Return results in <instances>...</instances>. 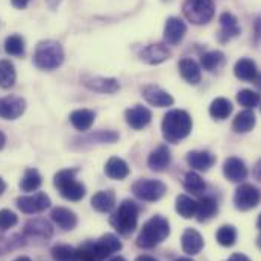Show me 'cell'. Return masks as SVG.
I'll use <instances>...</instances> for the list:
<instances>
[{
	"label": "cell",
	"instance_id": "cell-1",
	"mask_svg": "<svg viewBox=\"0 0 261 261\" xmlns=\"http://www.w3.org/2000/svg\"><path fill=\"white\" fill-rule=\"evenodd\" d=\"M193 122L187 111L184 110H172L169 111L161 123L163 137L169 143H178L187 138L192 132Z\"/></svg>",
	"mask_w": 261,
	"mask_h": 261
},
{
	"label": "cell",
	"instance_id": "cell-2",
	"mask_svg": "<svg viewBox=\"0 0 261 261\" xmlns=\"http://www.w3.org/2000/svg\"><path fill=\"white\" fill-rule=\"evenodd\" d=\"M170 236V223L163 216H153L150 217L140 231L137 237V246L141 249H152L163 243Z\"/></svg>",
	"mask_w": 261,
	"mask_h": 261
},
{
	"label": "cell",
	"instance_id": "cell-3",
	"mask_svg": "<svg viewBox=\"0 0 261 261\" xmlns=\"http://www.w3.org/2000/svg\"><path fill=\"white\" fill-rule=\"evenodd\" d=\"M34 63L40 70H55L64 63V49L58 41L54 40H44L38 43L35 54H34Z\"/></svg>",
	"mask_w": 261,
	"mask_h": 261
},
{
	"label": "cell",
	"instance_id": "cell-4",
	"mask_svg": "<svg viewBox=\"0 0 261 261\" xmlns=\"http://www.w3.org/2000/svg\"><path fill=\"white\" fill-rule=\"evenodd\" d=\"M111 226L122 236H129L138 223V205L134 200H123L110 219Z\"/></svg>",
	"mask_w": 261,
	"mask_h": 261
},
{
	"label": "cell",
	"instance_id": "cell-5",
	"mask_svg": "<svg viewBox=\"0 0 261 261\" xmlns=\"http://www.w3.org/2000/svg\"><path fill=\"white\" fill-rule=\"evenodd\" d=\"M77 172H79L77 169H64L60 170L54 178V184L60 190L61 196L71 202H79L87 193L85 186L76 181Z\"/></svg>",
	"mask_w": 261,
	"mask_h": 261
},
{
	"label": "cell",
	"instance_id": "cell-6",
	"mask_svg": "<svg viewBox=\"0 0 261 261\" xmlns=\"http://www.w3.org/2000/svg\"><path fill=\"white\" fill-rule=\"evenodd\" d=\"M214 2L213 0H186L182 5V12L189 21L193 24H206L214 17Z\"/></svg>",
	"mask_w": 261,
	"mask_h": 261
},
{
	"label": "cell",
	"instance_id": "cell-7",
	"mask_svg": "<svg viewBox=\"0 0 261 261\" xmlns=\"http://www.w3.org/2000/svg\"><path fill=\"white\" fill-rule=\"evenodd\" d=\"M132 192L141 200L155 202L166 195L167 189L161 181H156V179H138L137 182H134Z\"/></svg>",
	"mask_w": 261,
	"mask_h": 261
},
{
	"label": "cell",
	"instance_id": "cell-8",
	"mask_svg": "<svg viewBox=\"0 0 261 261\" xmlns=\"http://www.w3.org/2000/svg\"><path fill=\"white\" fill-rule=\"evenodd\" d=\"M261 200V193L252 184H242L234 193V205L240 211H249L255 208Z\"/></svg>",
	"mask_w": 261,
	"mask_h": 261
},
{
	"label": "cell",
	"instance_id": "cell-9",
	"mask_svg": "<svg viewBox=\"0 0 261 261\" xmlns=\"http://www.w3.org/2000/svg\"><path fill=\"white\" fill-rule=\"evenodd\" d=\"M17 206L24 214H37L50 206V197L41 192L32 196H20L17 197Z\"/></svg>",
	"mask_w": 261,
	"mask_h": 261
},
{
	"label": "cell",
	"instance_id": "cell-10",
	"mask_svg": "<svg viewBox=\"0 0 261 261\" xmlns=\"http://www.w3.org/2000/svg\"><path fill=\"white\" fill-rule=\"evenodd\" d=\"M26 110V100L18 96H6L0 99V117L5 120L18 119Z\"/></svg>",
	"mask_w": 261,
	"mask_h": 261
},
{
	"label": "cell",
	"instance_id": "cell-11",
	"mask_svg": "<svg viewBox=\"0 0 261 261\" xmlns=\"http://www.w3.org/2000/svg\"><path fill=\"white\" fill-rule=\"evenodd\" d=\"M52 234H54V228L44 219L29 220L24 225V231H23V236L24 237L34 239V240H41V242H47L52 237Z\"/></svg>",
	"mask_w": 261,
	"mask_h": 261
},
{
	"label": "cell",
	"instance_id": "cell-12",
	"mask_svg": "<svg viewBox=\"0 0 261 261\" xmlns=\"http://www.w3.org/2000/svg\"><path fill=\"white\" fill-rule=\"evenodd\" d=\"M141 93H143V97L146 99V102L150 103L152 107L166 108V107H172L173 105V97L167 91H164L161 87H158V85H153V84L146 85L141 90Z\"/></svg>",
	"mask_w": 261,
	"mask_h": 261
},
{
	"label": "cell",
	"instance_id": "cell-13",
	"mask_svg": "<svg viewBox=\"0 0 261 261\" xmlns=\"http://www.w3.org/2000/svg\"><path fill=\"white\" fill-rule=\"evenodd\" d=\"M223 175L231 182H242L248 178V167L240 158L229 156L223 163Z\"/></svg>",
	"mask_w": 261,
	"mask_h": 261
},
{
	"label": "cell",
	"instance_id": "cell-14",
	"mask_svg": "<svg viewBox=\"0 0 261 261\" xmlns=\"http://www.w3.org/2000/svg\"><path fill=\"white\" fill-rule=\"evenodd\" d=\"M187 34L186 23L178 17H169L164 24V40L169 44H179Z\"/></svg>",
	"mask_w": 261,
	"mask_h": 261
},
{
	"label": "cell",
	"instance_id": "cell-15",
	"mask_svg": "<svg viewBox=\"0 0 261 261\" xmlns=\"http://www.w3.org/2000/svg\"><path fill=\"white\" fill-rule=\"evenodd\" d=\"M170 50L167 49V46L161 44V43H156V44H149L146 46L141 54H140V58L150 65H158L164 61H167L170 58Z\"/></svg>",
	"mask_w": 261,
	"mask_h": 261
},
{
	"label": "cell",
	"instance_id": "cell-16",
	"mask_svg": "<svg viewBox=\"0 0 261 261\" xmlns=\"http://www.w3.org/2000/svg\"><path fill=\"white\" fill-rule=\"evenodd\" d=\"M110 257L99 242H85L76 249V261H103Z\"/></svg>",
	"mask_w": 261,
	"mask_h": 261
},
{
	"label": "cell",
	"instance_id": "cell-17",
	"mask_svg": "<svg viewBox=\"0 0 261 261\" xmlns=\"http://www.w3.org/2000/svg\"><path fill=\"white\" fill-rule=\"evenodd\" d=\"M125 117H126V122L130 128L134 129H143L146 128L150 120H152V113L146 108V107H141V105H135L134 108H129L126 113H125Z\"/></svg>",
	"mask_w": 261,
	"mask_h": 261
},
{
	"label": "cell",
	"instance_id": "cell-18",
	"mask_svg": "<svg viewBox=\"0 0 261 261\" xmlns=\"http://www.w3.org/2000/svg\"><path fill=\"white\" fill-rule=\"evenodd\" d=\"M187 163L195 170L206 172L216 164V155L208 150H193L187 153Z\"/></svg>",
	"mask_w": 261,
	"mask_h": 261
},
{
	"label": "cell",
	"instance_id": "cell-19",
	"mask_svg": "<svg viewBox=\"0 0 261 261\" xmlns=\"http://www.w3.org/2000/svg\"><path fill=\"white\" fill-rule=\"evenodd\" d=\"M170 160H172V156H170L169 147L166 144H161L155 150L150 152V155L147 158V166L153 172H164L169 167Z\"/></svg>",
	"mask_w": 261,
	"mask_h": 261
},
{
	"label": "cell",
	"instance_id": "cell-20",
	"mask_svg": "<svg viewBox=\"0 0 261 261\" xmlns=\"http://www.w3.org/2000/svg\"><path fill=\"white\" fill-rule=\"evenodd\" d=\"M220 21V26H222V31L219 34V38L222 43L225 41H229L231 38L240 35V26H239V20L234 14L231 12H223L219 18Z\"/></svg>",
	"mask_w": 261,
	"mask_h": 261
},
{
	"label": "cell",
	"instance_id": "cell-21",
	"mask_svg": "<svg viewBox=\"0 0 261 261\" xmlns=\"http://www.w3.org/2000/svg\"><path fill=\"white\" fill-rule=\"evenodd\" d=\"M84 85L87 88L93 90V91H97V93H116L120 88L117 79H114V77H100V76L84 79Z\"/></svg>",
	"mask_w": 261,
	"mask_h": 261
},
{
	"label": "cell",
	"instance_id": "cell-22",
	"mask_svg": "<svg viewBox=\"0 0 261 261\" xmlns=\"http://www.w3.org/2000/svg\"><path fill=\"white\" fill-rule=\"evenodd\" d=\"M52 216V220L58 225V228H61L63 231H71L76 228L77 225V217L76 214L68 210V208H64V206H57L52 210L50 213Z\"/></svg>",
	"mask_w": 261,
	"mask_h": 261
},
{
	"label": "cell",
	"instance_id": "cell-23",
	"mask_svg": "<svg viewBox=\"0 0 261 261\" xmlns=\"http://www.w3.org/2000/svg\"><path fill=\"white\" fill-rule=\"evenodd\" d=\"M181 243H182V251L187 255H196L203 248V239H202V236L196 229H192V228H189V229L184 231L182 239H181Z\"/></svg>",
	"mask_w": 261,
	"mask_h": 261
},
{
	"label": "cell",
	"instance_id": "cell-24",
	"mask_svg": "<svg viewBox=\"0 0 261 261\" xmlns=\"http://www.w3.org/2000/svg\"><path fill=\"white\" fill-rule=\"evenodd\" d=\"M105 175L111 179L122 181L129 175V166L126 164L125 160L119 156H111L105 164Z\"/></svg>",
	"mask_w": 261,
	"mask_h": 261
},
{
	"label": "cell",
	"instance_id": "cell-25",
	"mask_svg": "<svg viewBox=\"0 0 261 261\" xmlns=\"http://www.w3.org/2000/svg\"><path fill=\"white\" fill-rule=\"evenodd\" d=\"M219 211V205L217 202L210 197V196H203L199 202H197V208H196V219L199 222H208L210 219H213Z\"/></svg>",
	"mask_w": 261,
	"mask_h": 261
},
{
	"label": "cell",
	"instance_id": "cell-26",
	"mask_svg": "<svg viewBox=\"0 0 261 261\" xmlns=\"http://www.w3.org/2000/svg\"><path fill=\"white\" fill-rule=\"evenodd\" d=\"M94 113L91 110H76L70 114V123L74 126V129L85 132L88 130L94 123Z\"/></svg>",
	"mask_w": 261,
	"mask_h": 261
},
{
	"label": "cell",
	"instance_id": "cell-27",
	"mask_svg": "<svg viewBox=\"0 0 261 261\" xmlns=\"http://www.w3.org/2000/svg\"><path fill=\"white\" fill-rule=\"evenodd\" d=\"M234 74L236 77H239L240 81H246V82H254V79L257 77V65L252 60L249 58H240L236 65H234Z\"/></svg>",
	"mask_w": 261,
	"mask_h": 261
},
{
	"label": "cell",
	"instance_id": "cell-28",
	"mask_svg": "<svg viewBox=\"0 0 261 261\" xmlns=\"http://www.w3.org/2000/svg\"><path fill=\"white\" fill-rule=\"evenodd\" d=\"M255 122H257V119H255L254 111L252 110H245V111H240L236 116V119L232 122V129L237 134H248V132L254 129Z\"/></svg>",
	"mask_w": 261,
	"mask_h": 261
},
{
	"label": "cell",
	"instance_id": "cell-29",
	"mask_svg": "<svg viewBox=\"0 0 261 261\" xmlns=\"http://www.w3.org/2000/svg\"><path fill=\"white\" fill-rule=\"evenodd\" d=\"M179 73L192 85L199 84L200 82V77H202L200 67L192 58H184V60L179 61Z\"/></svg>",
	"mask_w": 261,
	"mask_h": 261
},
{
	"label": "cell",
	"instance_id": "cell-30",
	"mask_svg": "<svg viewBox=\"0 0 261 261\" xmlns=\"http://www.w3.org/2000/svg\"><path fill=\"white\" fill-rule=\"evenodd\" d=\"M116 205V195L111 190L97 192L91 197V206L99 213H110Z\"/></svg>",
	"mask_w": 261,
	"mask_h": 261
},
{
	"label": "cell",
	"instance_id": "cell-31",
	"mask_svg": "<svg viewBox=\"0 0 261 261\" xmlns=\"http://www.w3.org/2000/svg\"><path fill=\"white\" fill-rule=\"evenodd\" d=\"M232 113V103L225 97H217L210 105V116L216 120H225Z\"/></svg>",
	"mask_w": 261,
	"mask_h": 261
},
{
	"label": "cell",
	"instance_id": "cell-32",
	"mask_svg": "<svg viewBox=\"0 0 261 261\" xmlns=\"http://www.w3.org/2000/svg\"><path fill=\"white\" fill-rule=\"evenodd\" d=\"M41 182H43V178L40 172L37 169H28L20 181V189L26 193H32L40 189Z\"/></svg>",
	"mask_w": 261,
	"mask_h": 261
},
{
	"label": "cell",
	"instance_id": "cell-33",
	"mask_svg": "<svg viewBox=\"0 0 261 261\" xmlns=\"http://www.w3.org/2000/svg\"><path fill=\"white\" fill-rule=\"evenodd\" d=\"M197 202L187 195H179L176 197V213L184 219H192L196 216Z\"/></svg>",
	"mask_w": 261,
	"mask_h": 261
},
{
	"label": "cell",
	"instance_id": "cell-34",
	"mask_svg": "<svg viewBox=\"0 0 261 261\" xmlns=\"http://www.w3.org/2000/svg\"><path fill=\"white\" fill-rule=\"evenodd\" d=\"M15 79H17V73H15L14 64L8 60H2L0 61V87L8 90L14 87Z\"/></svg>",
	"mask_w": 261,
	"mask_h": 261
},
{
	"label": "cell",
	"instance_id": "cell-35",
	"mask_svg": "<svg viewBox=\"0 0 261 261\" xmlns=\"http://www.w3.org/2000/svg\"><path fill=\"white\" fill-rule=\"evenodd\" d=\"M216 240L220 246L231 248L237 242V229L232 225H223L216 232Z\"/></svg>",
	"mask_w": 261,
	"mask_h": 261
},
{
	"label": "cell",
	"instance_id": "cell-36",
	"mask_svg": "<svg viewBox=\"0 0 261 261\" xmlns=\"http://www.w3.org/2000/svg\"><path fill=\"white\" fill-rule=\"evenodd\" d=\"M184 189H186L187 192H190L192 195L200 196L205 192L206 184H205V181L200 178L199 173H196V172H189V173L186 175V178H184Z\"/></svg>",
	"mask_w": 261,
	"mask_h": 261
},
{
	"label": "cell",
	"instance_id": "cell-37",
	"mask_svg": "<svg viewBox=\"0 0 261 261\" xmlns=\"http://www.w3.org/2000/svg\"><path fill=\"white\" fill-rule=\"evenodd\" d=\"M225 63V55L220 50H211L200 57V65L206 71H214Z\"/></svg>",
	"mask_w": 261,
	"mask_h": 261
},
{
	"label": "cell",
	"instance_id": "cell-38",
	"mask_svg": "<svg viewBox=\"0 0 261 261\" xmlns=\"http://www.w3.org/2000/svg\"><path fill=\"white\" fill-rule=\"evenodd\" d=\"M5 52L12 57L24 55V40L20 35H9L5 40Z\"/></svg>",
	"mask_w": 261,
	"mask_h": 261
},
{
	"label": "cell",
	"instance_id": "cell-39",
	"mask_svg": "<svg viewBox=\"0 0 261 261\" xmlns=\"http://www.w3.org/2000/svg\"><path fill=\"white\" fill-rule=\"evenodd\" d=\"M2 232V231H0ZM24 245V236L20 234H14L11 237H6L3 234H0V255L6 254L8 251H12L15 248H20Z\"/></svg>",
	"mask_w": 261,
	"mask_h": 261
},
{
	"label": "cell",
	"instance_id": "cell-40",
	"mask_svg": "<svg viewBox=\"0 0 261 261\" xmlns=\"http://www.w3.org/2000/svg\"><path fill=\"white\" fill-rule=\"evenodd\" d=\"M237 100L246 110H254L260 103V94L252 90H242L237 94Z\"/></svg>",
	"mask_w": 261,
	"mask_h": 261
},
{
	"label": "cell",
	"instance_id": "cell-41",
	"mask_svg": "<svg viewBox=\"0 0 261 261\" xmlns=\"http://www.w3.org/2000/svg\"><path fill=\"white\" fill-rule=\"evenodd\" d=\"M54 261H76V249L70 245H57L52 248Z\"/></svg>",
	"mask_w": 261,
	"mask_h": 261
},
{
	"label": "cell",
	"instance_id": "cell-42",
	"mask_svg": "<svg viewBox=\"0 0 261 261\" xmlns=\"http://www.w3.org/2000/svg\"><path fill=\"white\" fill-rule=\"evenodd\" d=\"M97 242H99V245L102 246V249H103L108 255H111V254H114V252H119V251L122 249V242H120L119 237L114 236V234H105V236H102Z\"/></svg>",
	"mask_w": 261,
	"mask_h": 261
},
{
	"label": "cell",
	"instance_id": "cell-43",
	"mask_svg": "<svg viewBox=\"0 0 261 261\" xmlns=\"http://www.w3.org/2000/svg\"><path fill=\"white\" fill-rule=\"evenodd\" d=\"M18 222V217L11 210H0V231H8L9 228L15 226Z\"/></svg>",
	"mask_w": 261,
	"mask_h": 261
},
{
	"label": "cell",
	"instance_id": "cell-44",
	"mask_svg": "<svg viewBox=\"0 0 261 261\" xmlns=\"http://www.w3.org/2000/svg\"><path fill=\"white\" fill-rule=\"evenodd\" d=\"M29 2H31V0H11L12 6L17 8V9H24V8L28 6Z\"/></svg>",
	"mask_w": 261,
	"mask_h": 261
},
{
	"label": "cell",
	"instance_id": "cell-45",
	"mask_svg": "<svg viewBox=\"0 0 261 261\" xmlns=\"http://www.w3.org/2000/svg\"><path fill=\"white\" fill-rule=\"evenodd\" d=\"M261 41V18H257L255 21V43Z\"/></svg>",
	"mask_w": 261,
	"mask_h": 261
},
{
	"label": "cell",
	"instance_id": "cell-46",
	"mask_svg": "<svg viewBox=\"0 0 261 261\" xmlns=\"http://www.w3.org/2000/svg\"><path fill=\"white\" fill-rule=\"evenodd\" d=\"M252 175H254V178H255L257 181H260L261 182V160H258V163L255 164V167H254V170H252Z\"/></svg>",
	"mask_w": 261,
	"mask_h": 261
},
{
	"label": "cell",
	"instance_id": "cell-47",
	"mask_svg": "<svg viewBox=\"0 0 261 261\" xmlns=\"http://www.w3.org/2000/svg\"><path fill=\"white\" fill-rule=\"evenodd\" d=\"M226 261H251L246 255H243V254H232L229 258Z\"/></svg>",
	"mask_w": 261,
	"mask_h": 261
},
{
	"label": "cell",
	"instance_id": "cell-48",
	"mask_svg": "<svg viewBox=\"0 0 261 261\" xmlns=\"http://www.w3.org/2000/svg\"><path fill=\"white\" fill-rule=\"evenodd\" d=\"M135 261H158L156 258H153V257H150V255H138Z\"/></svg>",
	"mask_w": 261,
	"mask_h": 261
},
{
	"label": "cell",
	"instance_id": "cell-49",
	"mask_svg": "<svg viewBox=\"0 0 261 261\" xmlns=\"http://www.w3.org/2000/svg\"><path fill=\"white\" fill-rule=\"evenodd\" d=\"M60 2H61V0H47V5H49L52 9H55V8H57V5H58Z\"/></svg>",
	"mask_w": 261,
	"mask_h": 261
},
{
	"label": "cell",
	"instance_id": "cell-50",
	"mask_svg": "<svg viewBox=\"0 0 261 261\" xmlns=\"http://www.w3.org/2000/svg\"><path fill=\"white\" fill-rule=\"evenodd\" d=\"M5 190H6V182L0 178V196L5 193Z\"/></svg>",
	"mask_w": 261,
	"mask_h": 261
},
{
	"label": "cell",
	"instance_id": "cell-51",
	"mask_svg": "<svg viewBox=\"0 0 261 261\" xmlns=\"http://www.w3.org/2000/svg\"><path fill=\"white\" fill-rule=\"evenodd\" d=\"M5 143H6V138H5V135H3V132H0V150L3 149V146H5Z\"/></svg>",
	"mask_w": 261,
	"mask_h": 261
},
{
	"label": "cell",
	"instance_id": "cell-52",
	"mask_svg": "<svg viewBox=\"0 0 261 261\" xmlns=\"http://www.w3.org/2000/svg\"><path fill=\"white\" fill-rule=\"evenodd\" d=\"M254 82H255V85H257V87L261 90V73L260 74H257V77L254 79Z\"/></svg>",
	"mask_w": 261,
	"mask_h": 261
},
{
	"label": "cell",
	"instance_id": "cell-53",
	"mask_svg": "<svg viewBox=\"0 0 261 261\" xmlns=\"http://www.w3.org/2000/svg\"><path fill=\"white\" fill-rule=\"evenodd\" d=\"M14 261H32L29 257H24V255H21V257H18V258H15Z\"/></svg>",
	"mask_w": 261,
	"mask_h": 261
},
{
	"label": "cell",
	"instance_id": "cell-54",
	"mask_svg": "<svg viewBox=\"0 0 261 261\" xmlns=\"http://www.w3.org/2000/svg\"><path fill=\"white\" fill-rule=\"evenodd\" d=\"M110 261H126L123 257H114V258H111Z\"/></svg>",
	"mask_w": 261,
	"mask_h": 261
},
{
	"label": "cell",
	"instance_id": "cell-55",
	"mask_svg": "<svg viewBox=\"0 0 261 261\" xmlns=\"http://www.w3.org/2000/svg\"><path fill=\"white\" fill-rule=\"evenodd\" d=\"M257 228L261 231V214L258 216V220H257Z\"/></svg>",
	"mask_w": 261,
	"mask_h": 261
},
{
	"label": "cell",
	"instance_id": "cell-56",
	"mask_svg": "<svg viewBox=\"0 0 261 261\" xmlns=\"http://www.w3.org/2000/svg\"><path fill=\"white\" fill-rule=\"evenodd\" d=\"M175 261H193L192 258H187V257H182V258H176Z\"/></svg>",
	"mask_w": 261,
	"mask_h": 261
},
{
	"label": "cell",
	"instance_id": "cell-57",
	"mask_svg": "<svg viewBox=\"0 0 261 261\" xmlns=\"http://www.w3.org/2000/svg\"><path fill=\"white\" fill-rule=\"evenodd\" d=\"M257 246L261 249V234L258 236V239H257Z\"/></svg>",
	"mask_w": 261,
	"mask_h": 261
}]
</instances>
